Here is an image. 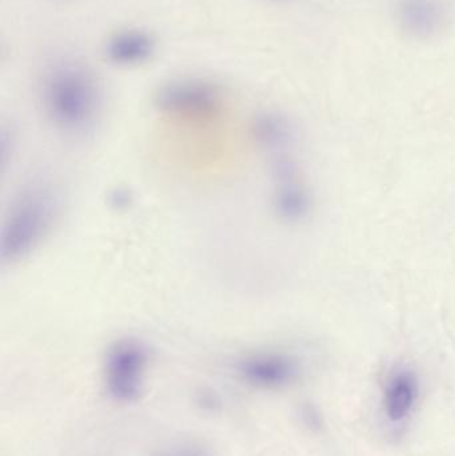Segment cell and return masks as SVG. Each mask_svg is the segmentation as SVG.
<instances>
[{"label":"cell","mask_w":455,"mask_h":456,"mask_svg":"<svg viewBox=\"0 0 455 456\" xmlns=\"http://www.w3.org/2000/svg\"><path fill=\"white\" fill-rule=\"evenodd\" d=\"M398 12L402 28L421 39L440 32L448 16L443 0H402Z\"/></svg>","instance_id":"5"},{"label":"cell","mask_w":455,"mask_h":456,"mask_svg":"<svg viewBox=\"0 0 455 456\" xmlns=\"http://www.w3.org/2000/svg\"><path fill=\"white\" fill-rule=\"evenodd\" d=\"M419 396V380L416 372L401 369L390 377L385 388L384 407L387 418L398 423L410 417Z\"/></svg>","instance_id":"7"},{"label":"cell","mask_w":455,"mask_h":456,"mask_svg":"<svg viewBox=\"0 0 455 456\" xmlns=\"http://www.w3.org/2000/svg\"><path fill=\"white\" fill-rule=\"evenodd\" d=\"M158 456H214V454L207 446L200 442L179 441L160 450Z\"/></svg>","instance_id":"8"},{"label":"cell","mask_w":455,"mask_h":456,"mask_svg":"<svg viewBox=\"0 0 455 456\" xmlns=\"http://www.w3.org/2000/svg\"><path fill=\"white\" fill-rule=\"evenodd\" d=\"M149 355L135 340H123L110 350L104 364L107 393L118 403H134L143 394Z\"/></svg>","instance_id":"2"},{"label":"cell","mask_w":455,"mask_h":456,"mask_svg":"<svg viewBox=\"0 0 455 456\" xmlns=\"http://www.w3.org/2000/svg\"><path fill=\"white\" fill-rule=\"evenodd\" d=\"M301 367L293 356L280 353H259L246 356L238 364L243 382L261 390H278L293 385Z\"/></svg>","instance_id":"3"},{"label":"cell","mask_w":455,"mask_h":456,"mask_svg":"<svg viewBox=\"0 0 455 456\" xmlns=\"http://www.w3.org/2000/svg\"><path fill=\"white\" fill-rule=\"evenodd\" d=\"M43 101L53 120L66 130L82 131L93 125L101 109V90L82 64H56L43 80Z\"/></svg>","instance_id":"1"},{"label":"cell","mask_w":455,"mask_h":456,"mask_svg":"<svg viewBox=\"0 0 455 456\" xmlns=\"http://www.w3.org/2000/svg\"><path fill=\"white\" fill-rule=\"evenodd\" d=\"M157 101L160 109L166 111L205 114L218 106L219 93L206 80H174L160 88Z\"/></svg>","instance_id":"4"},{"label":"cell","mask_w":455,"mask_h":456,"mask_svg":"<svg viewBox=\"0 0 455 456\" xmlns=\"http://www.w3.org/2000/svg\"><path fill=\"white\" fill-rule=\"evenodd\" d=\"M157 42L150 32L141 28L125 29L110 37L107 58L118 66H138L154 55Z\"/></svg>","instance_id":"6"}]
</instances>
